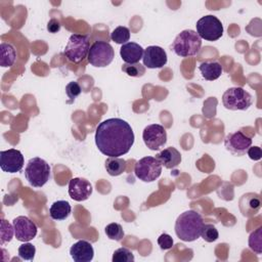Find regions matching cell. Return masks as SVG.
I'll return each mask as SVG.
<instances>
[{
  "label": "cell",
  "mask_w": 262,
  "mask_h": 262,
  "mask_svg": "<svg viewBox=\"0 0 262 262\" xmlns=\"http://www.w3.org/2000/svg\"><path fill=\"white\" fill-rule=\"evenodd\" d=\"M89 49L90 45L88 36L73 34L69 38V41L63 50V54L70 61L78 63L88 56Z\"/></svg>",
  "instance_id": "6"
},
{
  "label": "cell",
  "mask_w": 262,
  "mask_h": 262,
  "mask_svg": "<svg viewBox=\"0 0 262 262\" xmlns=\"http://www.w3.org/2000/svg\"><path fill=\"white\" fill-rule=\"evenodd\" d=\"M112 261L113 262H133L134 255L127 248H119L114 252Z\"/></svg>",
  "instance_id": "29"
},
{
  "label": "cell",
  "mask_w": 262,
  "mask_h": 262,
  "mask_svg": "<svg viewBox=\"0 0 262 262\" xmlns=\"http://www.w3.org/2000/svg\"><path fill=\"white\" fill-rule=\"evenodd\" d=\"M204 220L200 213L188 210L178 216L175 222V233L183 242H193L201 236Z\"/></svg>",
  "instance_id": "2"
},
{
  "label": "cell",
  "mask_w": 262,
  "mask_h": 262,
  "mask_svg": "<svg viewBox=\"0 0 262 262\" xmlns=\"http://www.w3.org/2000/svg\"><path fill=\"white\" fill-rule=\"evenodd\" d=\"M135 176L143 182H152L162 173V164L157 158L144 157L136 162L134 167Z\"/></svg>",
  "instance_id": "9"
},
{
  "label": "cell",
  "mask_w": 262,
  "mask_h": 262,
  "mask_svg": "<svg viewBox=\"0 0 262 262\" xmlns=\"http://www.w3.org/2000/svg\"><path fill=\"white\" fill-rule=\"evenodd\" d=\"M12 225L14 227V235L19 242H30L37 234V225L27 216H17L13 219Z\"/></svg>",
  "instance_id": "13"
},
{
  "label": "cell",
  "mask_w": 262,
  "mask_h": 262,
  "mask_svg": "<svg viewBox=\"0 0 262 262\" xmlns=\"http://www.w3.org/2000/svg\"><path fill=\"white\" fill-rule=\"evenodd\" d=\"M199 70L202 77L208 81H214L218 79L222 74V67L217 61H206L199 66Z\"/></svg>",
  "instance_id": "20"
},
{
  "label": "cell",
  "mask_w": 262,
  "mask_h": 262,
  "mask_svg": "<svg viewBox=\"0 0 262 262\" xmlns=\"http://www.w3.org/2000/svg\"><path fill=\"white\" fill-rule=\"evenodd\" d=\"M247 154H248L249 158L254 161H258L262 157V151L259 146H250L249 149L247 150Z\"/></svg>",
  "instance_id": "34"
},
{
  "label": "cell",
  "mask_w": 262,
  "mask_h": 262,
  "mask_svg": "<svg viewBox=\"0 0 262 262\" xmlns=\"http://www.w3.org/2000/svg\"><path fill=\"white\" fill-rule=\"evenodd\" d=\"M51 168L49 164L38 157L32 158L25 168V176L33 187H42L50 177Z\"/></svg>",
  "instance_id": "4"
},
{
  "label": "cell",
  "mask_w": 262,
  "mask_h": 262,
  "mask_svg": "<svg viewBox=\"0 0 262 262\" xmlns=\"http://www.w3.org/2000/svg\"><path fill=\"white\" fill-rule=\"evenodd\" d=\"M115 57V51L112 45L104 41H95L89 49L88 61L96 68H104L108 66Z\"/></svg>",
  "instance_id": "7"
},
{
  "label": "cell",
  "mask_w": 262,
  "mask_h": 262,
  "mask_svg": "<svg viewBox=\"0 0 262 262\" xmlns=\"http://www.w3.org/2000/svg\"><path fill=\"white\" fill-rule=\"evenodd\" d=\"M104 231H105L106 236L113 241L119 242L124 237V230H123L121 224H119V223L114 222V223L107 224L104 228Z\"/></svg>",
  "instance_id": "26"
},
{
  "label": "cell",
  "mask_w": 262,
  "mask_h": 262,
  "mask_svg": "<svg viewBox=\"0 0 262 262\" xmlns=\"http://www.w3.org/2000/svg\"><path fill=\"white\" fill-rule=\"evenodd\" d=\"M202 47V39L193 30H184L179 33L172 43L173 51L180 57L196 55Z\"/></svg>",
  "instance_id": "3"
},
{
  "label": "cell",
  "mask_w": 262,
  "mask_h": 262,
  "mask_svg": "<svg viewBox=\"0 0 262 262\" xmlns=\"http://www.w3.org/2000/svg\"><path fill=\"white\" fill-rule=\"evenodd\" d=\"M60 24H59V21L57 20V19H55V18H51L49 21H48V24H47V31L49 32V33H52V34H54V33H57L59 30H60Z\"/></svg>",
  "instance_id": "35"
},
{
  "label": "cell",
  "mask_w": 262,
  "mask_h": 262,
  "mask_svg": "<svg viewBox=\"0 0 262 262\" xmlns=\"http://www.w3.org/2000/svg\"><path fill=\"white\" fill-rule=\"evenodd\" d=\"M249 248L260 255L262 252V227H258L249 236Z\"/></svg>",
  "instance_id": "24"
},
{
  "label": "cell",
  "mask_w": 262,
  "mask_h": 262,
  "mask_svg": "<svg viewBox=\"0 0 262 262\" xmlns=\"http://www.w3.org/2000/svg\"><path fill=\"white\" fill-rule=\"evenodd\" d=\"M261 208V200L259 194L249 192L245 193L239 200V209L244 216L252 217L258 213Z\"/></svg>",
  "instance_id": "17"
},
{
  "label": "cell",
  "mask_w": 262,
  "mask_h": 262,
  "mask_svg": "<svg viewBox=\"0 0 262 262\" xmlns=\"http://www.w3.org/2000/svg\"><path fill=\"white\" fill-rule=\"evenodd\" d=\"M142 60L148 69H160L167 63V53L160 46H148L144 49Z\"/></svg>",
  "instance_id": "15"
},
{
  "label": "cell",
  "mask_w": 262,
  "mask_h": 262,
  "mask_svg": "<svg viewBox=\"0 0 262 262\" xmlns=\"http://www.w3.org/2000/svg\"><path fill=\"white\" fill-rule=\"evenodd\" d=\"M226 149L234 156H244L252 145V138L242 131H235L226 135L224 139Z\"/></svg>",
  "instance_id": "11"
},
{
  "label": "cell",
  "mask_w": 262,
  "mask_h": 262,
  "mask_svg": "<svg viewBox=\"0 0 262 262\" xmlns=\"http://www.w3.org/2000/svg\"><path fill=\"white\" fill-rule=\"evenodd\" d=\"M225 108L231 111H246L253 103V96L242 87L228 88L222 95Z\"/></svg>",
  "instance_id": "5"
},
{
  "label": "cell",
  "mask_w": 262,
  "mask_h": 262,
  "mask_svg": "<svg viewBox=\"0 0 262 262\" xmlns=\"http://www.w3.org/2000/svg\"><path fill=\"white\" fill-rule=\"evenodd\" d=\"M91 183L81 177L72 178L69 182V194L76 202L86 201L92 193Z\"/></svg>",
  "instance_id": "14"
},
{
  "label": "cell",
  "mask_w": 262,
  "mask_h": 262,
  "mask_svg": "<svg viewBox=\"0 0 262 262\" xmlns=\"http://www.w3.org/2000/svg\"><path fill=\"white\" fill-rule=\"evenodd\" d=\"M16 58L14 47L9 43H1L0 45V66L10 68Z\"/></svg>",
  "instance_id": "22"
},
{
  "label": "cell",
  "mask_w": 262,
  "mask_h": 262,
  "mask_svg": "<svg viewBox=\"0 0 262 262\" xmlns=\"http://www.w3.org/2000/svg\"><path fill=\"white\" fill-rule=\"evenodd\" d=\"M71 211H72V208L69 202L56 201L51 205L49 209V215L53 220L61 221L67 219L70 216Z\"/></svg>",
  "instance_id": "21"
},
{
  "label": "cell",
  "mask_w": 262,
  "mask_h": 262,
  "mask_svg": "<svg viewBox=\"0 0 262 262\" xmlns=\"http://www.w3.org/2000/svg\"><path fill=\"white\" fill-rule=\"evenodd\" d=\"M111 39L117 44H125L130 39V31L127 27H117L111 34Z\"/></svg>",
  "instance_id": "25"
},
{
  "label": "cell",
  "mask_w": 262,
  "mask_h": 262,
  "mask_svg": "<svg viewBox=\"0 0 262 262\" xmlns=\"http://www.w3.org/2000/svg\"><path fill=\"white\" fill-rule=\"evenodd\" d=\"M143 48L135 42H127L120 49V55L125 63H138L143 56Z\"/></svg>",
  "instance_id": "18"
},
{
  "label": "cell",
  "mask_w": 262,
  "mask_h": 262,
  "mask_svg": "<svg viewBox=\"0 0 262 262\" xmlns=\"http://www.w3.org/2000/svg\"><path fill=\"white\" fill-rule=\"evenodd\" d=\"M196 33L201 39L217 41L223 35L222 23L212 14L205 15L196 21Z\"/></svg>",
  "instance_id": "8"
},
{
  "label": "cell",
  "mask_w": 262,
  "mask_h": 262,
  "mask_svg": "<svg viewBox=\"0 0 262 262\" xmlns=\"http://www.w3.org/2000/svg\"><path fill=\"white\" fill-rule=\"evenodd\" d=\"M24 156L18 149L9 148L0 151V167L4 172L16 173L24 167Z\"/></svg>",
  "instance_id": "12"
},
{
  "label": "cell",
  "mask_w": 262,
  "mask_h": 262,
  "mask_svg": "<svg viewBox=\"0 0 262 262\" xmlns=\"http://www.w3.org/2000/svg\"><path fill=\"white\" fill-rule=\"evenodd\" d=\"M95 144L107 157L126 155L134 143V132L125 120L111 118L98 124L95 130Z\"/></svg>",
  "instance_id": "1"
},
{
  "label": "cell",
  "mask_w": 262,
  "mask_h": 262,
  "mask_svg": "<svg viewBox=\"0 0 262 262\" xmlns=\"http://www.w3.org/2000/svg\"><path fill=\"white\" fill-rule=\"evenodd\" d=\"M70 255L75 262H90L94 257V250L89 242L81 239L71 247Z\"/></svg>",
  "instance_id": "16"
},
{
  "label": "cell",
  "mask_w": 262,
  "mask_h": 262,
  "mask_svg": "<svg viewBox=\"0 0 262 262\" xmlns=\"http://www.w3.org/2000/svg\"><path fill=\"white\" fill-rule=\"evenodd\" d=\"M82 92V88L79 85L78 82H70L67 86H66V93L68 95V97L71 99L70 102H73L75 100V98H77Z\"/></svg>",
  "instance_id": "32"
},
{
  "label": "cell",
  "mask_w": 262,
  "mask_h": 262,
  "mask_svg": "<svg viewBox=\"0 0 262 262\" xmlns=\"http://www.w3.org/2000/svg\"><path fill=\"white\" fill-rule=\"evenodd\" d=\"M142 139L150 150H158L167 142L166 129L160 124H150L143 129Z\"/></svg>",
  "instance_id": "10"
},
{
  "label": "cell",
  "mask_w": 262,
  "mask_h": 262,
  "mask_svg": "<svg viewBox=\"0 0 262 262\" xmlns=\"http://www.w3.org/2000/svg\"><path fill=\"white\" fill-rule=\"evenodd\" d=\"M173 238L171 235H169L168 233H162L159 237H158V245L160 246V248L162 250H169L173 247Z\"/></svg>",
  "instance_id": "33"
},
{
  "label": "cell",
  "mask_w": 262,
  "mask_h": 262,
  "mask_svg": "<svg viewBox=\"0 0 262 262\" xmlns=\"http://www.w3.org/2000/svg\"><path fill=\"white\" fill-rule=\"evenodd\" d=\"M105 170L111 176H119L126 170V161L119 157H108L105 160Z\"/></svg>",
  "instance_id": "23"
},
{
  "label": "cell",
  "mask_w": 262,
  "mask_h": 262,
  "mask_svg": "<svg viewBox=\"0 0 262 262\" xmlns=\"http://www.w3.org/2000/svg\"><path fill=\"white\" fill-rule=\"evenodd\" d=\"M201 236L203 237L204 241L208 243H212L219 237V232L213 224H204L201 232Z\"/></svg>",
  "instance_id": "31"
},
{
  "label": "cell",
  "mask_w": 262,
  "mask_h": 262,
  "mask_svg": "<svg viewBox=\"0 0 262 262\" xmlns=\"http://www.w3.org/2000/svg\"><path fill=\"white\" fill-rule=\"evenodd\" d=\"M122 71L130 77H142L145 74V68L143 64L138 63H124Z\"/></svg>",
  "instance_id": "28"
},
{
  "label": "cell",
  "mask_w": 262,
  "mask_h": 262,
  "mask_svg": "<svg viewBox=\"0 0 262 262\" xmlns=\"http://www.w3.org/2000/svg\"><path fill=\"white\" fill-rule=\"evenodd\" d=\"M14 233V227L5 219L1 220V229H0V244L4 245L11 241Z\"/></svg>",
  "instance_id": "27"
},
{
  "label": "cell",
  "mask_w": 262,
  "mask_h": 262,
  "mask_svg": "<svg viewBox=\"0 0 262 262\" xmlns=\"http://www.w3.org/2000/svg\"><path fill=\"white\" fill-rule=\"evenodd\" d=\"M156 158L160 161L162 166L167 169H173L177 167L181 162V154L175 147H167L156 155Z\"/></svg>",
  "instance_id": "19"
},
{
  "label": "cell",
  "mask_w": 262,
  "mask_h": 262,
  "mask_svg": "<svg viewBox=\"0 0 262 262\" xmlns=\"http://www.w3.org/2000/svg\"><path fill=\"white\" fill-rule=\"evenodd\" d=\"M36 254V248L30 243H25L18 247V256L23 260L32 261Z\"/></svg>",
  "instance_id": "30"
}]
</instances>
